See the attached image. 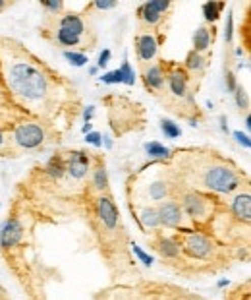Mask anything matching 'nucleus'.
I'll return each instance as SVG.
<instances>
[{
	"mask_svg": "<svg viewBox=\"0 0 251 300\" xmlns=\"http://www.w3.org/2000/svg\"><path fill=\"white\" fill-rule=\"evenodd\" d=\"M10 87L29 101H37L47 93L48 81L45 74L29 62H14L8 70Z\"/></svg>",
	"mask_w": 251,
	"mask_h": 300,
	"instance_id": "f257e3e1",
	"label": "nucleus"
},
{
	"mask_svg": "<svg viewBox=\"0 0 251 300\" xmlns=\"http://www.w3.org/2000/svg\"><path fill=\"white\" fill-rule=\"evenodd\" d=\"M203 184L207 188H211L214 192L228 194L232 190H236L240 186V176L238 173L230 169V167H224V165H212L209 167L205 174H203Z\"/></svg>",
	"mask_w": 251,
	"mask_h": 300,
	"instance_id": "f03ea898",
	"label": "nucleus"
},
{
	"mask_svg": "<svg viewBox=\"0 0 251 300\" xmlns=\"http://www.w3.org/2000/svg\"><path fill=\"white\" fill-rule=\"evenodd\" d=\"M43 140H45V132L35 122H23L14 132V142L19 147H25V149H35L43 144Z\"/></svg>",
	"mask_w": 251,
	"mask_h": 300,
	"instance_id": "7ed1b4c3",
	"label": "nucleus"
},
{
	"mask_svg": "<svg viewBox=\"0 0 251 300\" xmlns=\"http://www.w3.org/2000/svg\"><path fill=\"white\" fill-rule=\"evenodd\" d=\"M183 252L190 254L192 258H197V260H205L209 258L212 252H214V246L209 238H205L203 234H187L185 236V242H183Z\"/></svg>",
	"mask_w": 251,
	"mask_h": 300,
	"instance_id": "20e7f679",
	"label": "nucleus"
},
{
	"mask_svg": "<svg viewBox=\"0 0 251 300\" xmlns=\"http://www.w3.org/2000/svg\"><path fill=\"white\" fill-rule=\"evenodd\" d=\"M182 211H185L192 219H203L209 211V202L199 194H185L182 198Z\"/></svg>",
	"mask_w": 251,
	"mask_h": 300,
	"instance_id": "39448f33",
	"label": "nucleus"
},
{
	"mask_svg": "<svg viewBox=\"0 0 251 300\" xmlns=\"http://www.w3.org/2000/svg\"><path fill=\"white\" fill-rule=\"evenodd\" d=\"M159 223L164 227H178L183 219V211L180 207V203L176 202H164L159 205Z\"/></svg>",
	"mask_w": 251,
	"mask_h": 300,
	"instance_id": "423d86ee",
	"label": "nucleus"
},
{
	"mask_svg": "<svg viewBox=\"0 0 251 300\" xmlns=\"http://www.w3.org/2000/svg\"><path fill=\"white\" fill-rule=\"evenodd\" d=\"M21 232H23L21 223L18 219H8V221L2 225V229H0V246L4 250L14 248L19 242V238H21Z\"/></svg>",
	"mask_w": 251,
	"mask_h": 300,
	"instance_id": "0eeeda50",
	"label": "nucleus"
},
{
	"mask_svg": "<svg viewBox=\"0 0 251 300\" xmlns=\"http://www.w3.org/2000/svg\"><path fill=\"white\" fill-rule=\"evenodd\" d=\"M135 50H137V58L141 62L153 60L156 57V50H159V43H156L154 35H151V33L139 35V37L135 39Z\"/></svg>",
	"mask_w": 251,
	"mask_h": 300,
	"instance_id": "6e6552de",
	"label": "nucleus"
},
{
	"mask_svg": "<svg viewBox=\"0 0 251 300\" xmlns=\"http://www.w3.org/2000/svg\"><path fill=\"white\" fill-rule=\"evenodd\" d=\"M97 207H99V217H101L103 225H105L106 229L112 231L116 225H118V217H120L114 202H112L108 196H101L99 202H97Z\"/></svg>",
	"mask_w": 251,
	"mask_h": 300,
	"instance_id": "1a4fd4ad",
	"label": "nucleus"
},
{
	"mask_svg": "<svg viewBox=\"0 0 251 300\" xmlns=\"http://www.w3.org/2000/svg\"><path fill=\"white\" fill-rule=\"evenodd\" d=\"M170 8V2H147L143 4L141 8H139V18L143 19L147 25H154V23H159V19L163 18V14L166 10Z\"/></svg>",
	"mask_w": 251,
	"mask_h": 300,
	"instance_id": "9d476101",
	"label": "nucleus"
},
{
	"mask_svg": "<svg viewBox=\"0 0 251 300\" xmlns=\"http://www.w3.org/2000/svg\"><path fill=\"white\" fill-rule=\"evenodd\" d=\"M87 169H89V157L81 151H76V153L70 155L66 163V173L74 178H83L87 174Z\"/></svg>",
	"mask_w": 251,
	"mask_h": 300,
	"instance_id": "9b49d317",
	"label": "nucleus"
},
{
	"mask_svg": "<svg viewBox=\"0 0 251 300\" xmlns=\"http://www.w3.org/2000/svg\"><path fill=\"white\" fill-rule=\"evenodd\" d=\"M101 79H103L105 84H128V86H134L135 74H134V70H132V66H130V62L125 60L124 64H122V68H118L114 72H108V74H105Z\"/></svg>",
	"mask_w": 251,
	"mask_h": 300,
	"instance_id": "f8f14e48",
	"label": "nucleus"
},
{
	"mask_svg": "<svg viewBox=\"0 0 251 300\" xmlns=\"http://www.w3.org/2000/svg\"><path fill=\"white\" fill-rule=\"evenodd\" d=\"M168 87L170 93L176 97H185L187 95V76L182 70H176L174 74L168 76Z\"/></svg>",
	"mask_w": 251,
	"mask_h": 300,
	"instance_id": "ddd939ff",
	"label": "nucleus"
},
{
	"mask_svg": "<svg viewBox=\"0 0 251 300\" xmlns=\"http://www.w3.org/2000/svg\"><path fill=\"white\" fill-rule=\"evenodd\" d=\"M232 213L240 219V221H249L251 217V200H249V194H241L238 196L234 202H232Z\"/></svg>",
	"mask_w": 251,
	"mask_h": 300,
	"instance_id": "4468645a",
	"label": "nucleus"
},
{
	"mask_svg": "<svg viewBox=\"0 0 251 300\" xmlns=\"http://www.w3.org/2000/svg\"><path fill=\"white\" fill-rule=\"evenodd\" d=\"M143 79H145V86L149 87V89H161L164 86L163 66H151L143 74Z\"/></svg>",
	"mask_w": 251,
	"mask_h": 300,
	"instance_id": "2eb2a0df",
	"label": "nucleus"
},
{
	"mask_svg": "<svg viewBox=\"0 0 251 300\" xmlns=\"http://www.w3.org/2000/svg\"><path fill=\"white\" fill-rule=\"evenodd\" d=\"M58 28H64L68 31H72V33H76V35H83V31H85V25H83V19L79 18L77 14H66V16H62L60 19V25Z\"/></svg>",
	"mask_w": 251,
	"mask_h": 300,
	"instance_id": "dca6fc26",
	"label": "nucleus"
},
{
	"mask_svg": "<svg viewBox=\"0 0 251 300\" xmlns=\"http://www.w3.org/2000/svg\"><path fill=\"white\" fill-rule=\"evenodd\" d=\"M193 50L195 52H199L201 54L203 50H207V48L211 47V33L207 31V28H199L195 31V35H193Z\"/></svg>",
	"mask_w": 251,
	"mask_h": 300,
	"instance_id": "f3484780",
	"label": "nucleus"
},
{
	"mask_svg": "<svg viewBox=\"0 0 251 300\" xmlns=\"http://www.w3.org/2000/svg\"><path fill=\"white\" fill-rule=\"evenodd\" d=\"M156 250L161 252L164 258H176L180 254V244L176 240H172V238H159Z\"/></svg>",
	"mask_w": 251,
	"mask_h": 300,
	"instance_id": "a211bd4d",
	"label": "nucleus"
},
{
	"mask_svg": "<svg viewBox=\"0 0 251 300\" xmlns=\"http://www.w3.org/2000/svg\"><path fill=\"white\" fill-rule=\"evenodd\" d=\"M224 6H226L224 2H207V4H203V16L207 21H216L221 18V12Z\"/></svg>",
	"mask_w": 251,
	"mask_h": 300,
	"instance_id": "6ab92c4d",
	"label": "nucleus"
},
{
	"mask_svg": "<svg viewBox=\"0 0 251 300\" xmlns=\"http://www.w3.org/2000/svg\"><path fill=\"white\" fill-rule=\"evenodd\" d=\"M79 39H81L79 35H76V33H72V31H68L64 28H58L56 31V41L62 47H76L79 43Z\"/></svg>",
	"mask_w": 251,
	"mask_h": 300,
	"instance_id": "aec40b11",
	"label": "nucleus"
},
{
	"mask_svg": "<svg viewBox=\"0 0 251 300\" xmlns=\"http://www.w3.org/2000/svg\"><path fill=\"white\" fill-rule=\"evenodd\" d=\"M66 173V163L62 159H50L47 165V174L52 178H62V174Z\"/></svg>",
	"mask_w": 251,
	"mask_h": 300,
	"instance_id": "412c9836",
	"label": "nucleus"
},
{
	"mask_svg": "<svg viewBox=\"0 0 251 300\" xmlns=\"http://www.w3.org/2000/svg\"><path fill=\"white\" fill-rule=\"evenodd\" d=\"M93 186H95L97 190H106L108 188V176H106V171H105V165H99L95 169V174H93Z\"/></svg>",
	"mask_w": 251,
	"mask_h": 300,
	"instance_id": "4be33fe9",
	"label": "nucleus"
},
{
	"mask_svg": "<svg viewBox=\"0 0 251 300\" xmlns=\"http://www.w3.org/2000/svg\"><path fill=\"white\" fill-rule=\"evenodd\" d=\"M141 219H143L145 227H149V229H154V227H159L161 223H159V213L154 207H145L143 213H141Z\"/></svg>",
	"mask_w": 251,
	"mask_h": 300,
	"instance_id": "5701e85b",
	"label": "nucleus"
},
{
	"mask_svg": "<svg viewBox=\"0 0 251 300\" xmlns=\"http://www.w3.org/2000/svg\"><path fill=\"white\" fill-rule=\"evenodd\" d=\"M145 149H147V153L151 155V157H156V159H163V157H168V149L164 147V145L156 144V142H151V144L145 145Z\"/></svg>",
	"mask_w": 251,
	"mask_h": 300,
	"instance_id": "b1692460",
	"label": "nucleus"
},
{
	"mask_svg": "<svg viewBox=\"0 0 251 300\" xmlns=\"http://www.w3.org/2000/svg\"><path fill=\"white\" fill-rule=\"evenodd\" d=\"M185 66L190 68V70H201V68L205 66V58H203L199 52L192 50V52L187 54V58H185Z\"/></svg>",
	"mask_w": 251,
	"mask_h": 300,
	"instance_id": "393cba45",
	"label": "nucleus"
},
{
	"mask_svg": "<svg viewBox=\"0 0 251 300\" xmlns=\"http://www.w3.org/2000/svg\"><path fill=\"white\" fill-rule=\"evenodd\" d=\"M161 128H163V132L166 138H170V140H174V138H178L180 135V128L174 124L172 120H163L161 122Z\"/></svg>",
	"mask_w": 251,
	"mask_h": 300,
	"instance_id": "a878e982",
	"label": "nucleus"
},
{
	"mask_svg": "<svg viewBox=\"0 0 251 300\" xmlns=\"http://www.w3.org/2000/svg\"><path fill=\"white\" fill-rule=\"evenodd\" d=\"M64 57H66V60H70V64H74V66H85L87 62V57L85 54H79V52H70V50H66L64 52Z\"/></svg>",
	"mask_w": 251,
	"mask_h": 300,
	"instance_id": "bb28decb",
	"label": "nucleus"
},
{
	"mask_svg": "<svg viewBox=\"0 0 251 300\" xmlns=\"http://www.w3.org/2000/svg\"><path fill=\"white\" fill-rule=\"evenodd\" d=\"M132 248H134V254H135V256H137V258H139V260L143 261V265H147V267H149V265H153V258H151V256H149V254H145V252L141 250V248H139V246H137V244H134V246H132Z\"/></svg>",
	"mask_w": 251,
	"mask_h": 300,
	"instance_id": "cd10ccee",
	"label": "nucleus"
},
{
	"mask_svg": "<svg viewBox=\"0 0 251 300\" xmlns=\"http://www.w3.org/2000/svg\"><path fill=\"white\" fill-rule=\"evenodd\" d=\"M164 196H166V188H164V184H153L151 186V198L153 200H163Z\"/></svg>",
	"mask_w": 251,
	"mask_h": 300,
	"instance_id": "c85d7f7f",
	"label": "nucleus"
},
{
	"mask_svg": "<svg viewBox=\"0 0 251 300\" xmlns=\"http://www.w3.org/2000/svg\"><path fill=\"white\" fill-rule=\"evenodd\" d=\"M234 95H236V103L240 108H247V99H245V93H243V89L238 87L236 91H234Z\"/></svg>",
	"mask_w": 251,
	"mask_h": 300,
	"instance_id": "c756f323",
	"label": "nucleus"
},
{
	"mask_svg": "<svg viewBox=\"0 0 251 300\" xmlns=\"http://www.w3.org/2000/svg\"><path fill=\"white\" fill-rule=\"evenodd\" d=\"M41 6H45V8L50 10V12H60V10L64 8L62 2H48V0H41Z\"/></svg>",
	"mask_w": 251,
	"mask_h": 300,
	"instance_id": "7c9ffc66",
	"label": "nucleus"
},
{
	"mask_svg": "<svg viewBox=\"0 0 251 300\" xmlns=\"http://www.w3.org/2000/svg\"><path fill=\"white\" fill-rule=\"evenodd\" d=\"M87 144L95 145V147H101V145H103L101 134H99V132H89V134H87Z\"/></svg>",
	"mask_w": 251,
	"mask_h": 300,
	"instance_id": "2f4dec72",
	"label": "nucleus"
},
{
	"mask_svg": "<svg viewBox=\"0 0 251 300\" xmlns=\"http://www.w3.org/2000/svg\"><path fill=\"white\" fill-rule=\"evenodd\" d=\"M226 86H228V91H232V93L238 89L236 77H234V74H232V72H228V74H226Z\"/></svg>",
	"mask_w": 251,
	"mask_h": 300,
	"instance_id": "473e14b6",
	"label": "nucleus"
},
{
	"mask_svg": "<svg viewBox=\"0 0 251 300\" xmlns=\"http://www.w3.org/2000/svg\"><path fill=\"white\" fill-rule=\"evenodd\" d=\"M234 138H236V140H238V142H240V144L243 145V147H247V149L251 147L249 138H247L245 134H241V132H234Z\"/></svg>",
	"mask_w": 251,
	"mask_h": 300,
	"instance_id": "72a5a7b5",
	"label": "nucleus"
},
{
	"mask_svg": "<svg viewBox=\"0 0 251 300\" xmlns=\"http://www.w3.org/2000/svg\"><path fill=\"white\" fill-rule=\"evenodd\" d=\"M108 60H110V50L105 48V50L101 52V57H99V62H97V64H99V68H103V66L108 64Z\"/></svg>",
	"mask_w": 251,
	"mask_h": 300,
	"instance_id": "f704fd0d",
	"label": "nucleus"
},
{
	"mask_svg": "<svg viewBox=\"0 0 251 300\" xmlns=\"http://www.w3.org/2000/svg\"><path fill=\"white\" fill-rule=\"evenodd\" d=\"M95 6H97L99 10H108V8H114L116 2H97Z\"/></svg>",
	"mask_w": 251,
	"mask_h": 300,
	"instance_id": "c9c22d12",
	"label": "nucleus"
},
{
	"mask_svg": "<svg viewBox=\"0 0 251 300\" xmlns=\"http://www.w3.org/2000/svg\"><path fill=\"white\" fill-rule=\"evenodd\" d=\"M232 39V16H228V29H226V41Z\"/></svg>",
	"mask_w": 251,
	"mask_h": 300,
	"instance_id": "e433bc0d",
	"label": "nucleus"
},
{
	"mask_svg": "<svg viewBox=\"0 0 251 300\" xmlns=\"http://www.w3.org/2000/svg\"><path fill=\"white\" fill-rule=\"evenodd\" d=\"M91 115H93V106H87V111H85V120L87 122H89V120H91Z\"/></svg>",
	"mask_w": 251,
	"mask_h": 300,
	"instance_id": "4c0bfd02",
	"label": "nucleus"
},
{
	"mask_svg": "<svg viewBox=\"0 0 251 300\" xmlns=\"http://www.w3.org/2000/svg\"><path fill=\"white\" fill-rule=\"evenodd\" d=\"M81 130H83V134H89V132H91V130H93V126L89 124V122H87L85 126H83V128H81Z\"/></svg>",
	"mask_w": 251,
	"mask_h": 300,
	"instance_id": "58836bf2",
	"label": "nucleus"
},
{
	"mask_svg": "<svg viewBox=\"0 0 251 300\" xmlns=\"http://www.w3.org/2000/svg\"><path fill=\"white\" fill-rule=\"evenodd\" d=\"M245 128H247V130L251 128V124H249V116H245Z\"/></svg>",
	"mask_w": 251,
	"mask_h": 300,
	"instance_id": "ea45409f",
	"label": "nucleus"
},
{
	"mask_svg": "<svg viewBox=\"0 0 251 300\" xmlns=\"http://www.w3.org/2000/svg\"><path fill=\"white\" fill-rule=\"evenodd\" d=\"M6 8V2H2V0H0V10H4Z\"/></svg>",
	"mask_w": 251,
	"mask_h": 300,
	"instance_id": "a19ab883",
	"label": "nucleus"
},
{
	"mask_svg": "<svg viewBox=\"0 0 251 300\" xmlns=\"http://www.w3.org/2000/svg\"><path fill=\"white\" fill-rule=\"evenodd\" d=\"M4 144V138H2V132H0V145Z\"/></svg>",
	"mask_w": 251,
	"mask_h": 300,
	"instance_id": "79ce46f5",
	"label": "nucleus"
}]
</instances>
